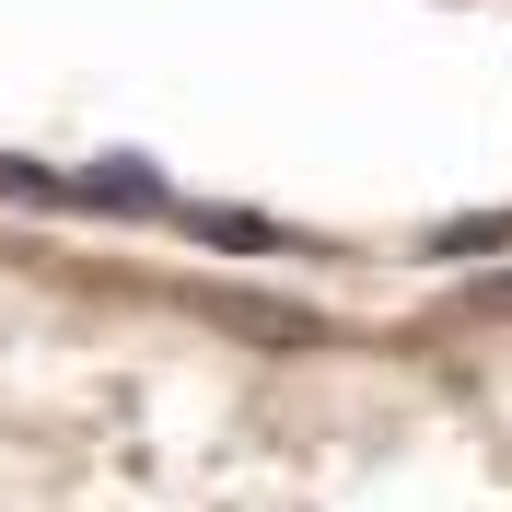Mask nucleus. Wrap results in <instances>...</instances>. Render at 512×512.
Listing matches in <instances>:
<instances>
[{
	"label": "nucleus",
	"mask_w": 512,
	"mask_h": 512,
	"mask_svg": "<svg viewBox=\"0 0 512 512\" xmlns=\"http://www.w3.org/2000/svg\"><path fill=\"white\" fill-rule=\"evenodd\" d=\"M94 198H105V210H140V198H152V175H140V163H105Z\"/></svg>",
	"instance_id": "f257e3e1"
}]
</instances>
